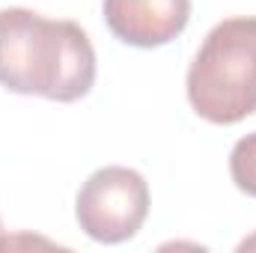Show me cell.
Returning <instances> with one entry per match:
<instances>
[{
    "mask_svg": "<svg viewBox=\"0 0 256 253\" xmlns=\"http://www.w3.org/2000/svg\"><path fill=\"white\" fill-rule=\"evenodd\" d=\"M149 214V185L131 167H102L78 190L74 218L102 244H122L137 236Z\"/></svg>",
    "mask_w": 256,
    "mask_h": 253,
    "instance_id": "obj_3",
    "label": "cell"
},
{
    "mask_svg": "<svg viewBox=\"0 0 256 253\" xmlns=\"http://www.w3.org/2000/svg\"><path fill=\"white\" fill-rule=\"evenodd\" d=\"M0 248H3V224H0Z\"/></svg>",
    "mask_w": 256,
    "mask_h": 253,
    "instance_id": "obj_7",
    "label": "cell"
},
{
    "mask_svg": "<svg viewBox=\"0 0 256 253\" xmlns=\"http://www.w3.org/2000/svg\"><path fill=\"white\" fill-rule=\"evenodd\" d=\"M110 33L131 48H161L191 21V0H104Z\"/></svg>",
    "mask_w": 256,
    "mask_h": 253,
    "instance_id": "obj_4",
    "label": "cell"
},
{
    "mask_svg": "<svg viewBox=\"0 0 256 253\" xmlns=\"http://www.w3.org/2000/svg\"><path fill=\"white\" fill-rule=\"evenodd\" d=\"M194 114L214 126H236L256 114V18L214 24L188 68Z\"/></svg>",
    "mask_w": 256,
    "mask_h": 253,
    "instance_id": "obj_2",
    "label": "cell"
},
{
    "mask_svg": "<svg viewBox=\"0 0 256 253\" xmlns=\"http://www.w3.org/2000/svg\"><path fill=\"white\" fill-rule=\"evenodd\" d=\"M230 176L242 194L256 196V131L236 140L230 152Z\"/></svg>",
    "mask_w": 256,
    "mask_h": 253,
    "instance_id": "obj_5",
    "label": "cell"
},
{
    "mask_svg": "<svg viewBox=\"0 0 256 253\" xmlns=\"http://www.w3.org/2000/svg\"><path fill=\"white\" fill-rule=\"evenodd\" d=\"M0 84L18 96L78 102L96 84V51L74 21L33 9H0Z\"/></svg>",
    "mask_w": 256,
    "mask_h": 253,
    "instance_id": "obj_1",
    "label": "cell"
},
{
    "mask_svg": "<svg viewBox=\"0 0 256 253\" xmlns=\"http://www.w3.org/2000/svg\"><path fill=\"white\" fill-rule=\"evenodd\" d=\"M238 250H256V236H250V238H244V242L238 244Z\"/></svg>",
    "mask_w": 256,
    "mask_h": 253,
    "instance_id": "obj_6",
    "label": "cell"
}]
</instances>
